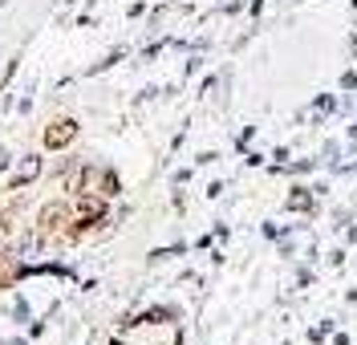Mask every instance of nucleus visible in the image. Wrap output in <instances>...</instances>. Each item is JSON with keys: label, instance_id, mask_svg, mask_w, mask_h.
<instances>
[{"label": "nucleus", "instance_id": "3", "mask_svg": "<svg viewBox=\"0 0 357 345\" xmlns=\"http://www.w3.org/2000/svg\"><path fill=\"white\" fill-rule=\"evenodd\" d=\"M41 236H57V231H66V224H69V207L66 204H49V207H41Z\"/></svg>", "mask_w": 357, "mask_h": 345}, {"label": "nucleus", "instance_id": "4", "mask_svg": "<svg viewBox=\"0 0 357 345\" xmlns=\"http://www.w3.org/2000/svg\"><path fill=\"white\" fill-rule=\"evenodd\" d=\"M89 183H93V171H89L86 162H73L66 171V191L69 195H82V191H89Z\"/></svg>", "mask_w": 357, "mask_h": 345}, {"label": "nucleus", "instance_id": "6", "mask_svg": "<svg viewBox=\"0 0 357 345\" xmlns=\"http://www.w3.org/2000/svg\"><path fill=\"white\" fill-rule=\"evenodd\" d=\"M289 207H301V211H309V195H292Z\"/></svg>", "mask_w": 357, "mask_h": 345}, {"label": "nucleus", "instance_id": "2", "mask_svg": "<svg viewBox=\"0 0 357 345\" xmlns=\"http://www.w3.org/2000/svg\"><path fill=\"white\" fill-rule=\"evenodd\" d=\"M73 138H77V118H53L45 126V146L49 151H66Z\"/></svg>", "mask_w": 357, "mask_h": 345}, {"label": "nucleus", "instance_id": "1", "mask_svg": "<svg viewBox=\"0 0 357 345\" xmlns=\"http://www.w3.org/2000/svg\"><path fill=\"white\" fill-rule=\"evenodd\" d=\"M77 204H73V211H77V228H69V240H77V236H86L93 224H106V195H89V191H82V195H73Z\"/></svg>", "mask_w": 357, "mask_h": 345}, {"label": "nucleus", "instance_id": "5", "mask_svg": "<svg viewBox=\"0 0 357 345\" xmlns=\"http://www.w3.org/2000/svg\"><path fill=\"white\" fill-rule=\"evenodd\" d=\"M118 191H122V183H118V171H102V175H98V195L114 199Z\"/></svg>", "mask_w": 357, "mask_h": 345}]
</instances>
